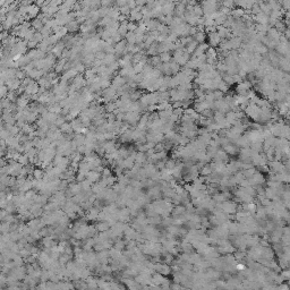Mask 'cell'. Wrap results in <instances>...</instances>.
Returning <instances> with one entry per match:
<instances>
[{
  "label": "cell",
  "mask_w": 290,
  "mask_h": 290,
  "mask_svg": "<svg viewBox=\"0 0 290 290\" xmlns=\"http://www.w3.org/2000/svg\"><path fill=\"white\" fill-rule=\"evenodd\" d=\"M209 34V44L210 45H212L213 48L215 47H218L220 42H221V37H220V35L218 34V32L215 31V32H211V33H207Z\"/></svg>",
  "instance_id": "obj_1"
},
{
  "label": "cell",
  "mask_w": 290,
  "mask_h": 290,
  "mask_svg": "<svg viewBox=\"0 0 290 290\" xmlns=\"http://www.w3.org/2000/svg\"><path fill=\"white\" fill-rule=\"evenodd\" d=\"M205 32L204 31H197L195 34L193 35V40H195L198 44L199 43H203L205 41V39H206V36H205Z\"/></svg>",
  "instance_id": "obj_2"
},
{
  "label": "cell",
  "mask_w": 290,
  "mask_h": 290,
  "mask_svg": "<svg viewBox=\"0 0 290 290\" xmlns=\"http://www.w3.org/2000/svg\"><path fill=\"white\" fill-rule=\"evenodd\" d=\"M211 173H212V169H211L210 164H205L204 167H202V168L199 169V175L203 176V177H206V176H209V175H211Z\"/></svg>",
  "instance_id": "obj_3"
},
{
  "label": "cell",
  "mask_w": 290,
  "mask_h": 290,
  "mask_svg": "<svg viewBox=\"0 0 290 290\" xmlns=\"http://www.w3.org/2000/svg\"><path fill=\"white\" fill-rule=\"evenodd\" d=\"M159 58L161 60V62H169L172 60V56L170 54V52H162V53H159Z\"/></svg>",
  "instance_id": "obj_4"
},
{
  "label": "cell",
  "mask_w": 290,
  "mask_h": 290,
  "mask_svg": "<svg viewBox=\"0 0 290 290\" xmlns=\"http://www.w3.org/2000/svg\"><path fill=\"white\" fill-rule=\"evenodd\" d=\"M178 160V159H177ZM177 160L176 159H167L166 160V163H164V168H167V169H169V170H172L173 168H175V166H176V162H177Z\"/></svg>",
  "instance_id": "obj_5"
},
{
  "label": "cell",
  "mask_w": 290,
  "mask_h": 290,
  "mask_svg": "<svg viewBox=\"0 0 290 290\" xmlns=\"http://www.w3.org/2000/svg\"><path fill=\"white\" fill-rule=\"evenodd\" d=\"M256 169L254 167H252V168H248V169H245V170H243V175H244V177L245 178H250L254 173L256 172Z\"/></svg>",
  "instance_id": "obj_6"
},
{
  "label": "cell",
  "mask_w": 290,
  "mask_h": 290,
  "mask_svg": "<svg viewBox=\"0 0 290 290\" xmlns=\"http://www.w3.org/2000/svg\"><path fill=\"white\" fill-rule=\"evenodd\" d=\"M193 14L197 16V17H202L203 16V9L201 7V5H195L193 7Z\"/></svg>",
  "instance_id": "obj_7"
},
{
  "label": "cell",
  "mask_w": 290,
  "mask_h": 290,
  "mask_svg": "<svg viewBox=\"0 0 290 290\" xmlns=\"http://www.w3.org/2000/svg\"><path fill=\"white\" fill-rule=\"evenodd\" d=\"M222 5H223V7L231 9L235 6V1L233 0H222Z\"/></svg>",
  "instance_id": "obj_8"
},
{
  "label": "cell",
  "mask_w": 290,
  "mask_h": 290,
  "mask_svg": "<svg viewBox=\"0 0 290 290\" xmlns=\"http://www.w3.org/2000/svg\"><path fill=\"white\" fill-rule=\"evenodd\" d=\"M280 275H281L282 278L284 279V281H287V280H289L290 278V272L288 269H282L281 273H280Z\"/></svg>",
  "instance_id": "obj_9"
},
{
  "label": "cell",
  "mask_w": 290,
  "mask_h": 290,
  "mask_svg": "<svg viewBox=\"0 0 290 290\" xmlns=\"http://www.w3.org/2000/svg\"><path fill=\"white\" fill-rule=\"evenodd\" d=\"M142 95H143V94L141 93L139 91H137V92L136 91H134V92L132 93V95H130V98H132L133 100H139V99L142 98Z\"/></svg>",
  "instance_id": "obj_10"
},
{
  "label": "cell",
  "mask_w": 290,
  "mask_h": 290,
  "mask_svg": "<svg viewBox=\"0 0 290 290\" xmlns=\"http://www.w3.org/2000/svg\"><path fill=\"white\" fill-rule=\"evenodd\" d=\"M136 1V5H138V6H144V5H146V2H147V0H135Z\"/></svg>",
  "instance_id": "obj_11"
},
{
  "label": "cell",
  "mask_w": 290,
  "mask_h": 290,
  "mask_svg": "<svg viewBox=\"0 0 290 290\" xmlns=\"http://www.w3.org/2000/svg\"><path fill=\"white\" fill-rule=\"evenodd\" d=\"M156 2V0H147V5H153V4H155Z\"/></svg>",
  "instance_id": "obj_12"
}]
</instances>
